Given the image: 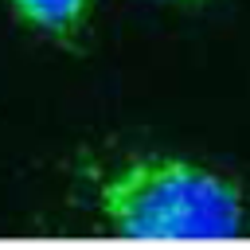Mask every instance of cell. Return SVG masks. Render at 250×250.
<instances>
[{"mask_svg": "<svg viewBox=\"0 0 250 250\" xmlns=\"http://www.w3.org/2000/svg\"><path fill=\"white\" fill-rule=\"evenodd\" d=\"M4 4L16 12L20 23L59 43L78 39L94 16V0H4Z\"/></svg>", "mask_w": 250, "mask_h": 250, "instance_id": "cell-2", "label": "cell"}, {"mask_svg": "<svg viewBox=\"0 0 250 250\" xmlns=\"http://www.w3.org/2000/svg\"><path fill=\"white\" fill-rule=\"evenodd\" d=\"M94 211L121 238L211 242L246 230L242 188L188 156L133 152L94 180Z\"/></svg>", "mask_w": 250, "mask_h": 250, "instance_id": "cell-1", "label": "cell"}, {"mask_svg": "<svg viewBox=\"0 0 250 250\" xmlns=\"http://www.w3.org/2000/svg\"><path fill=\"white\" fill-rule=\"evenodd\" d=\"M180 4H195V0H180Z\"/></svg>", "mask_w": 250, "mask_h": 250, "instance_id": "cell-3", "label": "cell"}]
</instances>
